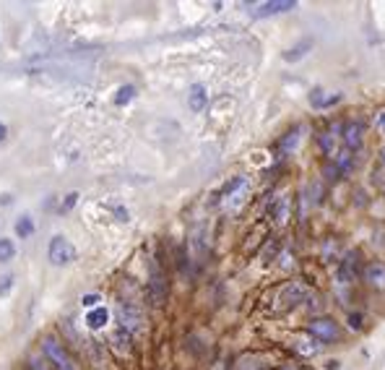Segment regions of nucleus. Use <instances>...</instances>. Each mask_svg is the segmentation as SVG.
<instances>
[{
    "mask_svg": "<svg viewBox=\"0 0 385 370\" xmlns=\"http://www.w3.org/2000/svg\"><path fill=\"white\" fill-rule=\"evenodd\" d=\"M167 295H170V282H167V274H164L159 259H154L151 261V271H149V300L154 305H164Z\"/></svg>",
    "mask_w": 385,
    "mask_h": 370,
    "instance_id": "obj_1",
    "label": "nucleus"
},
{
    "mask_svg": "<svg viewBox=\"0 0 385 370\" xmlns=\"http://www.w3.org/2000/svg\"><path fill=\"white\" fill-rule=\"evenodd\" d=\"M42 352H44V357H47V362H50L55 370H76L73 357H70L68 350H65L58 339H52V336L42 339Z\"/></svg>",
    "mask_w": 385,
    "mask_h": 370,
    "instance_id": "obj_2",
    "label": "nucleus"
},
{
    "mask_svg": "<svg viewBox=\"0 0 385 370\" xmlns=\"http://www.w3.org/2000/svg\"><path fill=\"white\" fill-rule=\"evenodd\" d=\"M47 256L55 266H68L76 261V248H73V242L68 238H63V235H55L50 240V248H47Z\"/></svg>",
    "mask_w": 385,
    "mask_h": 370,
    "instance_id": "obj_3",
    "label": "nucleus"
},
{
    "mask_svg": "<svg viewBox=\"0 0 385 370\" xmlns=\"http://www.w3.org/2000/svg\"><path fill=\"white\" fill-rule=\"evenodd\" d=\"M339 323H336L334 319H315L310 321V336L315 339V342H320V345H331V342H336L339 339Z\"/></svg>",
    "mask_w": 385,
    "mask_h": 370,
    "instance_id": "obj_4",
    "label": "nucleus"
},
{
    "mask_svg": "<svg viewBox=\"0 0 385 370\" xmlns=\"http://www.w3.org/2000/svg\"><path fill=\"white\" fill-rule=\"evenodd\" d=\"M308 297H310V290H308V284H302V282H289L282 292H279V302H282L284 310L297 308V305H302Z\"/></svg>",
    "mask_w": 385,
    "mask_h": 370,
    "instance_id": "obj_5",
    "label": "nucleus"
},
{
    "mask_svg": "<svg viewBox=\"0 0 385 370\" xmlns=\"http://www.w3.org/2000/svg\"><path fill=\"white\" fill-rule=\"evenodd\" d=\"M248 8H253L250 13L255 18H271L279 16V13H286V11H294L297 3L294 0H271V3H250Z\"/></svg>",
    "mask_w": 385,
    "mask_h": 370,
    "instance_id": "obj_6",
    "label": "nucleus"
},
{
    "mask_svg": "<svg viewBox=\"0 0 385 370\" xmlns=\"http://www.w3.org/2000/svg\"><path fill=\"white\" fill-rule=\"evenodd\" d=\"M341 133H343L341 123H331V125L320 133V149H323L325 156H331V159L339 156V152H341Z\"/></svg>",
    "mask_w": 385,
    "mask_h": 370,
    "instance_id": "obj_7",
    "label": "nucleus"
},
{
    "mask_svg": "<svg viewBox=\"0 0 385 370\" xmlns=\"http://www.w3.org/2000/svg\"><path fill=\"white\" fill-rule=\"evenodd\" d=\"M362 141H365V123L362 121H349L343 123V133H341V149L346 152H357L362 147Z\"/></svg>",
    "mask_w": 385,
    "mask_h": 370,
    "instance_id": "obj_8",
    "label": "nucleus"
},
{
    "mask_svg": "<svg viewBox=\"0 0 385 370\" xmlns=\"http://www.w3.org/2000/svg\"><path fill=\"white\" fill-rule=\"evenodd\" d=\"M362 276L372 290H385V264H367L362 269Z\"/></svg>",
    "mask_w": 385,
    "mask_h": 370,
    "instance_id": "obj_9",
    "label": "nucleus"
},
{
    "mask_svg": "<svg viewBox=\"0 0 385 370\" xmlns=\"http://www.w3.org/2000/svg\"><path fill=\"white\" fill-rule=\"evenodd\" d=\"M302 125H294V128H289L286 133L282 136V141H279V154L282 156H286V154H291L294 149H297V144L302 141Z\"/></svg>",
    "mask_w": 385,
    "mask_h": 370,
    "instance_id": "obj_10",
    "label": "nucleus"
},
{
    "mask_svg": "<svg viewBox=\"0 0 385 370\" xmlns=\"http://www.w3.org/2000/svg\"><path fill=\"white\" fill-rule=\"evenodd\" d=\"M188 104H190V110L193 112L206 110V104H208V92H206L203 84H193V87H190Z\"/></svg>",
    "mask_w": 385,
    "mask_h": 370,
    "instance_id": "obj_11",
    "label": "nucleus"
},
{
    "mask_svg": "<svg viewBox=\"0 0 385 370\" xmlns=\"http://www.w3.org/2000/svg\"><path fill=\"white\" fill-rule=\"evenodd\" d=\"M107 323H110V310L102 308V305L86 313V326L91 328V331H99V328H104Z\"/></svg>",
    "mask_w": 385,
    "mask_h": 370,
    "instance_id": "obj_12",
    "label": "nucleus"
},
{
    "mask_svg": "<svg viewBox=\"0 0 385 370\" xmlns=\"http://www.w3.org/2000/svg\"><path fill=\"white\" fill-rule=\"evenodd\" d=\"M341 102V94H334V97H325V92L320 89H313L310 92V104L315 107V110H323V107H334V104Z\"/></svg>",
    "mask_w": 385,
    "mask_h": 370,
    "instance_id": "obj_13",
    "label": "nucleus"
},
{
    "mask_svg": "<svg viewBox=\"0 0 385 370\" xmlns=\"http://www.w3.org/2000/svg\"><path fill=\"white\" fill-rule=\"evenodd\" d=\"M130 339H133V334H130L128 328H122V326H118V331L112 334V342L118 345V350H120V352H128Z\"/></svg>",
    "mask_w": 385,
    "mask_h": 370,
    "instance_id": "obj_14",
    "label": "nucleus"
},
{
    "mask_svg": "<svg viewBox=\"0 0 385 370\" xmlns=\"http://www.w3.org/2000/svg\"><path fill=\"white\" fill-rule=\"evenodd\" d=\"M274 219L279 224H284L286 219H289V198H286V196H282L274 204Z\"/></svg>",
    "mask_w": 385,
    "mask_h": 370,
    "instance_id": "obj_15",
    "label": "nucleus"
},
{
    "mask_svg": "<svg viewBox=\"0 0 385 370\" xmlns=\"http://www.w3.org/2000/svg\"><path fill=\"white\" fill-rule=\"evenodd\" d=\"M320 342H315V339H297V352L305 354V357H313V354H317V350H320Z\"/></svg>",
    "mask_w": 385,
    "mask_h": 370,
    "instance_id": "obj_16",
    "label": "nucleus"
},
{
    "mask_svg": "<svg viewBox=\"0 0 385 370\" xmlns=\"http://www.w3.org/2000/svg\"><path fill=\"white\" fill-rule=\"evenodd\" d=\"M310 47H313V39H310V37H308L305 42L294 44L291 50H286V55H284V58H286V61H289V63H294V61H297V58H300V55H305V52H308Z\"/></svg>",
    "mask_w": 385,
    "mask_h": 370,
    "instance_id": "obj_17",
    "label": "nucleus"
},
{
    "mask_svg": "<svg viewBox=\"0 0 385 370\" xmlns=\"http://www.w3.org/2000/svg\"><path fill=\"white\" fill-rule=\"evenodd\" d=\"M133 97H136V87L125 84V87L118 89V94H115V104H118V107H122V104H128Z\"/></svg>",
    "mask_w": 385,
    "mask_h": 370,
    "instance_id": "obj_18",
    "label": "nucleus"
},
{
    "mask_svg": "<svg viewBox=\"0 0 385 370\" xmlns=\"http://www.w3.org/2000/svg\"><path fill=\"white\" fill-rule=\"evenodd\" d=\"M34 233V222H32V216H21L16 222V235L18 238H29V235Z\"/></svg>",
    "mask_w": 385,
    "mask_h": 370,
    "instance_id": "obj_19",
    "label": "nucleus"
},
{
    "mask_svg": "<svg viewBox=\"0 0 385 370\" xmlns=\"http://www.w3.org/2000/svg\"><path fill=\"white\" fill-rule=\"evenodd\" d=\"M13 256H16V245L11 240H6V238H0V264L11 261Z\"/></svg>",
    "mask_w": 385,
    "mask_h": 370,
    "instance_id": "obj_20",
    "label": "nucleus"
},
{
    "mask_svg": "<svg viewBox=\"0 0 385 370\" xmlns=\"http://www.w3.org/2000/svg\"><path fill=\"white\" fill-rule=\"evenodd\" d=\"M11 284H13V276H11V274L0 276V295H8Z\"/></svg>",
    "mask_w": 385,
    "mask_h": 370,
    "instance_id": "obj_21",
    "label": "nucleus"
},
{
    "mask_svg": "<svg viewBox=\"0 0 385 370\" xmlns=\"http://www.w3.org/2000/svg\"><path fill=\"white\" fill-rule=\"evenodd\" d=\"M86 305V308H99V305H96V302H99V295H84V300H81Z\"/></svg>",
    "mask_w": 385,
    "mask_h": 370,
    "instance_id": "obj_22",
    "label": "nucleus"
},
{
    "mask_svg": "<svg viewBox=\"0 0 385 370\" xmlns=\"http://www.w3.org/2000/svg\"><path fill=\"white\" fill-rule=\"evenodd\" d=\"M375 123H377V128H380V133H385V107H383V110H377Z\"/></svg>",
    "mask_w": 385,
    "mask_h": 370,
    "instance_id": "obj_23",
    "label": "nucleus"
},
{
    "mask_svg": "<svg viewBox=\"0 0 385 370\" xmlns=\"http://www.w3.org/2000/svg\"><path fill=\"white\" fill-rule=\"evenodd\" d=\"M349 323H351V328H360L362 326V316H360V313H351Z\"/></svg>",
    "mask_w": 385,
    "mask_h": 370,
    "instance_id": "obj_24",
    "label": "nucleus"
},
{
    "mask_svg": "<svg viewBox=\"0 0 385 370\" xmlns=\"http://www.w3.org/2000/svg\"><path fill=\"white\" fill-rule=\"evenodd\" d=\"M276 370H308V368H300V365H282V368H276Z\"/></svg>",
    "mask_w": 385,
    "mask_h": 370,
    "instance_id": "obj_25",
    "label": "nucleus"
},
{
    "mask_svg": "<svg viewBox=\"0 0 385 370\" xmlns=\"http://www.w3.org/2000/svg\"><path fill=\"white\" fill-rule=\"evenodd\" d=\"M3 138H6V125L0 123V141H3Z\"/></svg>",
    "mask_w": 385,
    "mask_h": 370,
    "instance_id": "obj_26",
    "label": "nucleus"
},
{
    "mask_svg": "<svg viewBox=\"0 0 385 370\" xmlns=\"http://www.w3.org/2000/svg\"><path fill=\"white\" fill-rule=\"evenodd\" d=\"M380 159H383V164H385V147L380 149Z\"/></svg>",
    "mask_w": 385,
    "mask_h": 370,
    "instance_id": "obj_27",
    "label": "nucleus"
}]
</instances>
